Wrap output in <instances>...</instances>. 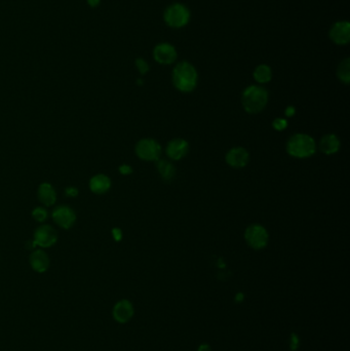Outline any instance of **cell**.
Listing matches in <instances>:
<instances>
[{"label":"cell","instance_id":"6da1fadb","mask_svg":"<svg viewBox=\"0 0 350 351\" xmlns=\"http://www.w3.org/2000/svg\"><path fill=\"white\" fill-rule=\"evenodd\" d=\"M196 69L188 62L179 63L173 71V84L182 93H190L197 86Z\"/></svg>","mask_w":350,"mask_h":351},{"label":"cell","instance_id":"7a4b0ae2","mask_svg":"<svg viewBox=\"0 0 350 351\" xmlns=\"http://www.w3.org/2000/svg\"><path fill=\"white\" fill-rule=\"evenodd\" d=\"M268 103V92L260 86L248 87L241 95V104L246 112L257 114L264 110Z\"/></svg>","mask_w":350,"mask_h":351},{"label":"cell","instance_id":"3957f363","mask_svg":"<svg viewBox=\"0 0 350 351\" xmlns=\"http://www.w3.org/2000/svg\"><path fill=\"white\" fill-rule=\"evenodd\" d=\"M287 152L295 158H308L316 151L314 139L306 133H296L289 139Z\"/></svg>","mask_w":350,"mask_h":351},{"label":"cell","instance_id":"277c9868","mask_svg":"<svg viewBox=\"0 0 350 351\" xmlns=\"http://www.w3.org/2000/svg\"><path fill=\"white\" fill-rule=\"evenodd\" d=\"M137 156L145 161H157L161 155V146L154 139H142L134 148Z\"/></svg>","mask_w":350,"mask_h":351},{"label":"cell","instance_id":"5b68a950","mask_svg":"<svg viewBox=\"0 0 350 351\" xmlns=\"http://www.w3.org/2000/svg\"><path fill=\"white\" fill-rule=\"evenodd\" d=\"M245 239L252 249L262 250L268 245L269 235L262 225L252 224L245 231Z\"/></svg>","mask_w":350,"mask_h":351},{"label":"cell","instance_id":"8992f818","mask_svg":"<svg viewBox=\"0 0 350 351\" xmlns=\"http://www.w3.org/2000/svg\"><path fill=\"white\" fill-rule=\"evenodd\" d=\"M190 19V13L186 7L176 4L169 7L165 13L166 23L173 28H181L185 26Z\"/></svg>","mask_w":350,"mask_h":351},{"label":"cell","instance_id":"52a82bcc","mask_svg":"<svg viewBox=\"0 0 350 351\" xmlns=\"http://www.w3.org/2000/svg\"><path fill=\"white\" fill-rule=\"evenodd\" d=\"M51 217L55 223L64 229L71 228L76 221L75 212L68 205L57 206L52 210Z\"/></svg>","mask_w":350,"mask_h":351},{"label":"cell","instance_id":"ba28073f","mask_svg":"<svg viewBox=\"0 0 350 351\" xmlns=\"http://www.w3.org/2000/svg\"><path fill=\"white\" fill-rule=\"evenodd\" d=\"M34 244L40 248H50L58 241V233L50 225H40L34 232Z\"/></svg>","mask_w":350,"mask_h":351},{"label":"cell","instance_id":"9c48e42d","mask_svg":"<svg viewBox=\"0 0 350 351\" xmlns=\"http://www.w3.org/2000/svg\"><path fill=\"white\" fill-rule=\"evenodd\" d=\"M167 155L173 160H181L189 152V144L184 139L178 138L170 141L167 145Z\"/></svg>","mask_w":350,"mask_h":351},{"label":"cell","instance_id":"30bf717a","mask_svg":"<svg viewBox=\"0 0 350 351\" xmlns=\"http://www.w3.org/2000/svg\"><path fill=\"white\" fill-rule=\"evenodd\" d=\"M225 160L228 166L234 169H241L245 168L250 160V154L247 149L243 147H234L230 149L226 156Z\"/></svg>","mask_w":350,"mask_h":351},{"label":"cell","instance_id":"8fae6325","mask_svg":"<svg viewBox=\"0 0 350 351\" xmlns=\"http://www.w3.org/2000/svg\"><path fill=\"white\" fill-rule=\"evenodd\" d=\"M155 61L163 65L173 64L177 59V51L175 47L169 43H161L155 46L153 50Z\"/></svg>","mask_w":350,"mask_h":351},{"label":"cell","instance_id":"7c38bea8","mask_svg":"<svg viewBox=\"0 0 350 351\" xmlns=\"http://www.w3.org/2000/svg\"><path fill=\"white\" fill-rule=\"evenodd\" d=\"M331 39L337 44H346L350 40V25L348 22L336 23L330 31Z\"/></svg>","mask_w":350,"mask_h":351},{"label":"cell","instance_id":"4fadbf2b","mask_svg":"<svg viewBox=\"0 0 350 351\" xmlns=\"http://www.w3.org/2000/svg\"><path fill=\"white\" fill-rule=\"evenodd\" d=\"M319 150L326 155H332L339 151L341 143L339 138L334 133L326 134L319 141Z\"/></svg>","mask_w":350,"mask_h":351},{"label":"cell","instance_id":"5bb4252c","mask_svg":"<svg viewBox=\"0 0 350 351\" xmlns=\"http://www.w3.org/2000/svg\"><path fill=\"white\" fill-rule=\"evenodd\" d=\"M114 318L118 322H127L133 315V307L127 300L119 301L113 309Z\"/></svg>","mask_w":350,"mask_h":351},{"label":"cell","instance_id":"9a60e30c","mask_svg":"<svg viewBox=\"0 0 350 351\" xmlns=\"http://www.w3.org/2000/svg\"><path fill=\"white\" fill-rule=\"evenodd\" d=\"M30 265L37 272H45L49 267V258L42 250H36L30 255Z\"/></svg>","mask_w":350,"mask_h":351},{"label":"cell","instance_id":"2e32d148","mask_svg":"<svg viewBox=\"0 0 350 351\" xmlns=\"http://www.w3.org/2000/svg\"><path fill=\"white\" fill-rule=\"evenodd\" d=\"M111 187V180L104 174L94 176L90 181V189L96 194H104L109 191Z\"/></svg>","mask_w":350,"mask_h":351},{"label":"cell","instance_id":"e0dca14e","mask_svg":"<svg viewBox=\"0 0 350 351\" xmlns=\"http://www.w3.org/2000/svg\"><path fill=\"white\" fill-rule=\"evenodd\" d=\"M38 199L39 201L45 205V206H50L55 204L57 200V193L53 187L49 183H42L38 187L37 191Z\"/></svg>","mask_w":350,"mask_h":351},{"label":"cell","instance_id":"ac0fdd59","mask_svg":"<svg viewBox=\"0 0 350 351\" xmlns=\"http://www.w3.org/2000/svg\"><path fill=\"white\" fill-rule=\"evenodd\" d=\"M157 171L160 177L168 182H171L176 176V169L174 165L166 159L157 160Z\"/></svg>","mask_w":350,"mask_h":351},{"label":"cell","instance_id":"d6986e66","mask_svg":"<svg viewBox=\"0 0 350 351\" xmlns=\"http://www.w3.org/2000/svg\"><path fill=\"white\" fill-rule=\"evenodd\" d=\"M254 78L259 84H267L272 78V72L269 66L260 65L254 71Z\"/></svg>","mask_w":350,"mask_h":351},{"label":"cell","instance_id":"ffe728a7","mask_svg":"<svg viewBox=\"0 0 350 351\" xmlns=\"http://www.w3.org/2000/svg\"><path fill=\"white\" fill-rule=\"evenodd\" d=\"M337 75H338V78L348 85L349 82H350V61L349 59H345L344 61H342L338 67V70H337Z\"/></svg>","mask_w":350,"mask_h":351},{"label":"cell","instance_id":"44dd1931","mask_svg":"<svg viewBox=\"0 0 350 351\" xmlns=\"http://www.w3.org/2000/svg\"><path fill=\"white\" fill-rule=\"evenodd\" d=\"M47 216H48V213H47V210L44 207L38 206V207H36V208H34L32 210V217H33V219L35 221L39 222V223L44 222L47 219Z\"/></svg>","mask_w":350,"mask_h":351},{"label":"cell","instance_id":"7402d4cb","mask_svg":"<svg viewBox=\"0 0 350 351\" xmlns=\"http://www.w3.org/2000/svg\"><path fill=\"white\" fill-rule=\"evenodd\" d=\"M272 127L275 130L282 131V130H284V129H286L288 127V120L285 119V118H281V117L275 118L272 121Z\"/></svg>","mask_w":350,"mask_h":351},{"label":"cell","instance_id":"603a6c76","mask_svg":"<svg viewBox=\"0 0 350 351\" xmlns=\"http://www.w3.org/2000/svg\"><path fill=\"white\" fill-rule=\"evenodd\" d=\"M136 67L139 70V72L141 73V74H143V75L146 74L149 71V65H148V63L145 60L141 59V58H139V59L136 60Z\"/></svg>","mask_w":350,"mask_h":351},{"label":"cell","instance_id":"cb8c5ba5","mask_svg":"<svg viewBox=\"0 0 350 351\" xmlns=\"http://www.w3.org/2000/svg\"><path fill=\"white\" fill-rule=\"evenodd\" d=\"M300 339L297 334H292L290 337V349L292 351H296L299 348Z\"/></svg>","mask_w":350,"mask_h":351},{"label":"cell","instance_id":"d4e9b609","mask_svg":"<svg viewBox=\"0 0 350 351\" xmlns=\"http://www.w3.org/2000/svg\"><path fill=\"white\" fill-rule=\"evenodd\" d=\"M118 171L121 175L123 176H127V175H130L132 173V169L130 166L128 165H121L119 168H118Z\"/></svg>","mask_w":350,"mask_h":351},{"label":"cell","instance_id":"484cf974","mask_svg":"<svg viewBox=\"0 0 350 351\" xmlns=\"http://www.w3.org/2000/svg\"><path fill=\"white\" fill-rule=\"evenodd\" d=\"M66 195L69 197H76L78 195V189L75 187H68L65 190Z\"/></svg>","mask_w":350,"mask_h":351},{"label":"cell","instance_id":"4316f807","mask_svg":"<svg viewBox=\"0 0 350 351\" xmlns=\"http://www.w3.org/2000/svg\"><path fill=\"white\" fill-rule=\"evenodd\" d=\"M112 235L115 241H120L122 239V231L119 228H113Z\"/></svg>","mask_w":350,"mask_h":351},{"label":"cell","instance_id":"83f0119b","mask_svg":"<svg viewBox=\"0 0 350 351\" xmlns=\"http://www.w3.org/2000/svg\"><path fill=\"white\" fill-rule=\"evenodd\" d=\"M296 113V108L294 106H289L287 107L286 111H285V114L287 117H293Z\"/></svg>","mask_w":350,"mask_h":351},{"label":"cell","instance_id":"f1b7e54d","mask_svg":"<svg viewBox=\"0 0 350 351\" xmlns=\"http://www.w3.org/2000/svg\"><path fill=\"white\" fill-rule=\"evenodd\" d=\"M87 3H88V5L91 8L95 9V8H97L101 4V0H87Z\"/></svg>","mask_w":350,"mask_h":351},{"label":"cell","instance_id":"f546056e","mask_svg":"<svg viewBox=\"0 0 350 351\" xmlns=\"http://www.w3.org/2000/svg\"><path fill=\"white\" fill-rule=\"evenodd\" d=\"M198 351H212V348H211V346L207 345V344H202V345L199 346Z\"/></svg>","mask_w":350,"mask_h":351},{"label":"cell","instance_id":"4dcf8cb0","mask_svg":"<svg viewBox=\"0 0 350 351\" xmlns=\"http://www.w3.org/2000/svg\"><path fill=\"white\" fill-rule=\"evenodd\" d=\"M244 298H245L244 294L239 293V294H237V295H236V297H235V300H236L237 302H240V301H243V300H244Z\"/></svg>","mask_w":350,"mask_h":351}]
</instances>
